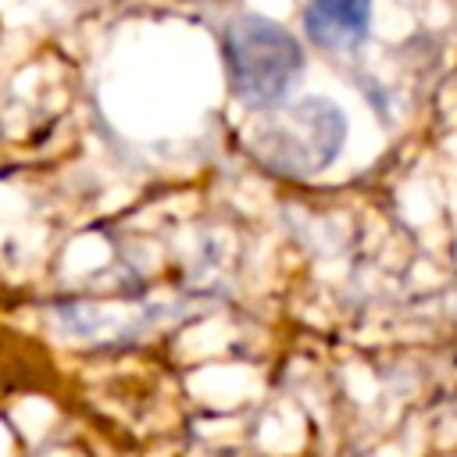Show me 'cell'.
I'll use <instances>...</instances> for the list:
<instances>
[{
    "mask_svg": "<svg viewBox=\"0 0 457 457\" xmlns=\"http://www.w3.org/2000/svg\"><path fill=\"white\" fill-rule=\"evenodd\" d=\"M250 154L289 179H314L339 157L346 143V114L325 96L264 107L250 125Z\"/></svg>",
    "mask_w": 457,
    "mask_h": 457,
    "instance_id": "obj_1",
    "label": "cell"
},
{
    "mask_svg": "<svg viewBox=\"0 0 457 457\" xmlns=\"http://www.w3.org/2000/svg\"><path fill=\"white\" fill-rule=\"evenodd\" d=\"M225 61L232 93L261 111L282 104L303 79V50L296 36L264 14H239L228 21Z\"/></svg>",
    "mask_w": 457,
    "mask_h": 457,
    "instance_id": "obj_2",
    "label": "cell"
},
{
    "mask_svg": "<svg viewBox=\"0 0 457 457\" xmlns=\"http://www.w3.org/2000/svg\"><path fill=\"white\" fill-rule=\"evenodd\" d=\"M371 25V0H307L303 32L321 50H353Z\"/></svg>",
    "mask_w": 457,
    "mask_h": 457,
    "instance_id": "obj_3",
    "label": "cell"
}]
</instances>
